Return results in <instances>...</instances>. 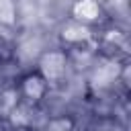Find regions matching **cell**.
Wrapping results in <instances>:
<instances>
[{"instance_id": "1", "label": "cell", "mask_w": 131, "mask_h": 131, "mask_svg": "<svg viewBox=\"0 0 131 131\" xmlns=\"http://www.w3.org/2000/svg\"><path fill=\"white\" fill-rule=\"evenodd\" d=\"M68 66H70L68 53L61 49H47L37 59V72L43 76V80L47 84L61 82L68 74Z\"/></svg>"}, {"instance_id": "2", "label": "cell", "mask_w": 131, "mask_h": 131, "mask_svg": "<svg viewBox=\"0 0 131 131\" xmlns=\"http://www.w3.org/2000/svg\"><path fill=\"white\" fill-rule=\"evenodd\" d=\"M121 76H123V61L115 55H104L94 66L92 76H90V84L96 90H104V88H111Z\"/></svg>"}, {"instance_id": "3", "label": "cell", "mask_w": 131, "mask_h": 131, "mask_svg": "<svg viewBox=\"0 0 131 131\" xmlns=\"http://www.w3.org/2000/svg\"><path fill=\"white\" fill-rule=\"evenodd\" d=\"M49 90V84L43 80V76L39 72H29L23 76L20 84H18V94H20V100L27 102V104H37L45 98Z\"/></svg>"}, {"instance_id": "4", "label": "cell", "mask_w": 131, "mask_h": 131, "mask_svg": "<svg viewBox=\"0 0 131 131\" xmlns=\"http://www.w3.org/2000/svg\"><path fill=\"white\" fill-rule=\"evenodd\" d=\"M59 37H61V41H63L66 45H74V47H78V45L90 43V41L94 39V31H92L90 25H84V23L72 18V20H68V23L61 25V29H59Z\"/></svg>"}, {"instance_id": "5", "label": "cell", "mask_w": 131, "mask_h": 131, "mask_svg": "<svg viewBox=\"0 0 131 131\" xmlns=\"http://www.w3.org/2000/svg\"><path fill=\"white\" fill-rule=\"evenodd\" d=\"M102 16V6L96 0H76L72 4V18L84 25H94Z\"/></svg>"}, {"instance_id": "6", "label": "cell", "mask_w": 131, "mask_h": 131, "mask_svg": "<svg viewBox=\"0 0 131 131\" xmlns=\"http://www.w3.org/2000/svg\"><path fill=\"white\" fill-rule=\"evenodd\" d=\"M18 102H20L18 88L16 86H2L0 88V119H6Z\"/></svg>"}, {"instance_id": "7", "label": "cell", "mask_w": 131, "mask_h": 131, "mask_svg": "<svg viewBox=\"0 0 131 131\" xmlns=\"http://www.w3.org/2000/svg\"><path fill=\"white\" fill-rule=\"evenodd\" d=\"M16 55V37L10 27H0V61Z\"/></svg>"}, {"instance_id": "8", "label": "cell", "mask_w": 131, "mask_h": 131, "mask_svg": "<svg viewBox=\"0 0 131 131\" xmlns=\"http://www.w3.org/2000/svg\"><path fill=\"white\" fill-rule=\"evenodd\" d=\"M16 25V2L14 0H0V27H14Z\"/></svg>"}, {"instance_id": "9", "label": "cell", "mask_w": 131, "mask_h": 131, "mask_svg": "<svg viewBox=\"0 0 131 131\" xmlns=\"http://www.w3.org/2000/svg\"><path fill=\"white\" fill-rule=\"evenodd\" d=\"M41 131H74V121L70 117H66V115L53 117L41 127Z\"/></svg>"}]
</instances>
